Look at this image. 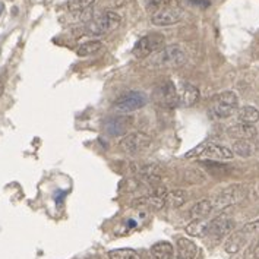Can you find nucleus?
I'll use <instances>...</instances> for the list:
<instances>
[{"instance_id": "f257e3e1", "label": "nucleus", "mask_w": 259, "mask_h": 259, "mask_svg": "<svg viewBox=\"0 0 259 259\" xmlns=\"http://www.w3.org/2000/svg\"><path fill=\"white\" fill-rule=\"evenodd\" d=\"M246 198V188L242 185H232L224 189H220L214 193V196L209 199L214 206V211H223L233 205L242 202Z\"/></svg>"}, {"instance_id": "f03ea898", "label": "nucleus", "mask_w": 259, "mask_h": 259, "mask_svg": "<svg viewBox=\"0 0 259 259\" xmlns=\"http://www.w3.org/2000/svg\"><path fill=\"white\" fill-rule=\"evenodd\" d=\"M122 22V18L117 12H113V11H106L101 16H98L97 19L91 21L87 24V27L83 28V32L87 35H94V37H100V35H104L107 32L114 31L116 28L120 25Z\"/></svg>"}, {"instance_id": "7ed1b4c3", "label": "nucleus", "mask_w": 259, "mask_h": 259, "mask_svg": "<svg viewBox=\"0 0 259 259\" xmlns=\"http://www.w3.org/2000/svg\"><path fill=\"white\" fill-rule=\"evenodd\" d=\"M154 62L155 65L163 66V68L178 69L182 68L188 62V55L182 46L171 44V46L164 47L163 50H160L158 55L154 57Z\"/></svg>"}, {"instance_id": "20e7f679", "label": "nucleus", "mask_w": 259, "mask_h": 259, "mask_svg": "<svg viewBox=\"0 0 259 259\" xmlns=\"http://www.w3.org/2000/svg\"><path fill=\"white\" fill-rule=\"evenodd\" d=\"M186 158H195V157H206V158H215V160H232L234 157V152L227 147L217 145L214 142L205 141L202 144H199L198 147H195L186 155Z\"/></svg>"}, {"instance_id": "39448f33", "label": "nucleus", "mask_w": 259, "mask_h": 259, "mask_svg": "<svg viewBox=\"0 0 259 259\" xmlns=\"http://www.w3.org/2000/svg\"><path fill=\"white\" fill-rule=\"evenodd\" d=\"M147 104V97L141 91H127L117 97L113 103V109L120 113H132L142 109Z\"/></svg>"}, {"instance_id": "423d86ee", "label": "nucleus", "mask_w": 259, "mask_h": 259, "mask_svg": "<svg viewBox=\"0 0 259 259\" xmlns=\"http://www.w3.org/2000/svg\"><path fill=\"white\" fill-rule=\"evenodd\" d=\"M165 44V40L161 34H157V32H152L148 35H144L141 40L137 41L132 53L135 57H147V56L154 55L160 50H163Z\"/></svg>"}, {"instance_id": "0eeeda50", "label": "nucleus", "mask_w": 259, "mask_h": 259, "mask_svg": "<svg viewBox=\"0 0 259 259\" xmlns=\"http://www.w3.org/2000/svg\"><path fill=\"white\" fill-rule=\"evenodd\" d=\"M151 145V137L144 132L127 134L119 141V148L124 154H139Z\"/></svg>"}, {"instance_id": "6e6552de", "label": "nucleus", "mask_w": 259, "mask_h": 259, "mask_svg": "<svg viewBox=\"0 0 259 259\" xmlns=\"http://www.w3.org/2000/svg\"><path fill=\"white\" fill-rule=\"evenodd\" d=\"M132 173L147 183H155L163 178V165L157 163H134L131 165Z\"/></svg>"}, {"instance_id": "1a4fd4ad", "label": "nucleus", "mask_w": 259, "mask_h": 259, "mask_svg": "<svg viewBox=\"0 0 259 259\" xmlns=\"http://www.w3.org/2000/svg\"><path fill=\"white\" fill-rule=\"evenodd\" d=\"M183 15L185 11L180 6H173L154 12V15L151 16V21L157 27H170V25H176L179 21H182Z\"/></svg>"}, {"instance_id": "9d476101", "label": "nucleus", "mask_w": 259, "mask_h": 259, "mask_svg": "<svg viewBox=\"0 0 259 259\" xmlns=\"http://www.w3.org/2000/svg\"><path fill=\"white\" fill-rule=\"evenodd\" d=\"M234 229V220L230 219L226 214H221L215 219L209 220V233L208 236L215 237L217 240H221L227 234H230Z\"/></svg>"}, {"instance_id": "9b49d317", "label": "nucleus", "mask_w": 259, "mask_h": 259, "mask_svg": "<svg viewBox=\"0 0 259 259\" xmlns=\"http://www.w3.org/2000/svg\"><path fill=\"white\" fill-rule=\"evenodd\" d=\"M134 119L131 116H116L110 117L104 122V131L110 137H120L126 135V132L132 127Z\"/></svg>"}, {"instance_id": "f8f14e48", "label": "nucleus", "mask_w": 259, "mask_h": 259, "mask_svg": "<svg viewBox=\"0 0 259 259\" xmlns=\"http://www.w3.org/2000/svg\"><path fill=\"white\" fill-rule=\"evenodd\" d=\"M179 106L191 107L199 100V90L189 82H182L178 88Z\"/></svg>"}, {"instance_id": "ddd939ff", "label": "nucleus", "mask_w": 259, "mask_h": 259, "mask_svg": "<svg viewBox=\"0 0 259 259\" xmlns=\"http://www.w3.org/2000/svg\"><path fill=\"white\" fill-rule=\"evenodd\" d=\"M250 239H252V236L247 234L243 229H240V230H237V232L230 234V237L224 243V249H226L227 253H232V255L233 253H237V252H240L245 247L246 243Z\"/></svg>"}, {"instance_id": "4468645a", "label": "nucleus", "mask_w": 259, "mask_h": 259, "mask_svg": "<svg viewBox=\"0 0 259 259\" xmlns=\"http://www.w3.org/2000/svg\"><path fill=\"white\" fill-rule=\"evenodd\" d=\"M198 255V246L188 237H179L176 242L175 259H195Z\"/></svg>"}, {"instance_id": "2eb2a0df", "label": "nucleus", "mask_w": 259, "mask_h": 259, "mask_svg": "<svg viewBox=\"0 0 259 259\" xmlns=\"http://www.w3.org/2000/svg\"><path fill=\"white\" fill-rule=\"evenodd\" d=\"M229 137L234 138V139H245V141H250L256 137V127L250 123L239 122L236 124L230 126L227 129Z\"/></svg>"}, {"instance_id": "dca6fc26", "label": "nucleus", "mask_w": 259, "mask_h": 259, "mask_svg": "<svg viewBox=\"0 0 259 259\" xmlns=\"http://www.w3.org/2000/svg\"><path fill=\"white\" fill-rule=\"evenodd\" d=\"M164 205H165V198H160V196H155V195H147V196H139L137 199H134L132 206L135 208H141V206H145V208H151V209H161Z\"/></svg>"}, {"instance_id": "f3484780", "label": "nucleus", "mask_w": 259, "mask_h": 259, "mask_svg": "<svg viewBox=\"0 0 259 259\" xmlns=\"http://www.w3.org/2000/svg\"><path fill=\"white\" fill-rule=\"evenodd\" d=\"M161 98L163 104L167 107H176L179 106L178 88L171 81H165L161 87Z\"/></svg>"}, {"instance_id": "a211bd4d", "label": "nucleus", "mask_w": 259, "mask_h": 259, "mask_svg": "<svg viewBox=\"0 0 259 259\" xmlns=\"http://www.w3.org/2000/svg\"><path fill=\"white\" fill-rule=\"evenodd\" d=\"M214 211V206L211 204L209 199H202L199 202L193 205L189 211V215L192 220H201L208 219V215H211V212Z\"/></svg>"}, {"instance_id": "6ab92c4d", "label": "nucleus", "mask_w": 259, "mask_h": 259, "mask_svg": "<svg viewBox=\"0 0 259 259\" xmlns=\"http://www.w3.org/2000/svg\"><path fill=\"white\" fill-rule=\"evenodd\" d=\"M185 230L192 237H205L209 233V220H193L191 224L186 226Z\"/></svg>"}, {"instance_id": "aec40b11", "label": "nucleus", "mask_w": 259, "mask_h": 259, "mask_svg": "<svg viewBox=\"0 0 259 259\" xmlns=\"http://www.w3.org/2000/svg\"><path fill=\"white\" fill-rule=\"evenodd\" d=\"M173 245L170 242H165V240H161V242H157L154 245L151 246V253L155 259H171L175 258L173 256Z\"/></svg>"}, {"instance_id": "412c9836", "label": "nucleus", "mask_w": 259, "mask_h": 259, "mask_svg": "<svg viewBox=\"0 0 259 259\" xmlns=\"http://www.w3.org/2000/svg\"><path fill=\"white\" fill-rule=\"evenodd\" d=\"M236 111H237L236 107L223 106V104H219V103H214V104L211 106V109L208 110V114H209L212 119H229V117H232Z\"/></svg>"}, {"instance_id": "4be33fe9", "label": "nucleus", "mask_w": 259, "mask_h": 259, "mask_svg": "<svg viewBox=\"0 0 259 259\" xmlns=\"http://www.w3.org/2000/svg\"><path fill=\"white\" fill-rule=\"evenodd\" d=\"M237 113V119L239 122L243 123H256L259 120V110H256L252 106H245V107H240V109L236 111Z\"/></svg>"}, {"instance_id": "5701e85b", "label": "nucleus", "mask_w": 259, "mask_h": 259, "mask_svg": "<svg viewBox=\"0 0 259 259\" xmlns=\"http://www.w3.org/2000/svg\"><path fill=\"white\" fill-rule=\"evenodd\" d=\"M186 199H188L186 191H183V189H175V191L167 193L165 204L168 205V206H171V208H179V206H182V205L186 202Z\"/></svg>"}, {"instance_id": "b1692460", "label": "nucleus", "mask_w": 259, "mask_h": 259, "mask_svg": "<svg viewBox=\"0 0 259 259\" xmlns=\"http://www.w3.org/2000/svg\"><path fill=\"white\" fill-rule=\"evenodd\" d=\"M214 103H219L223 106H230V107H236L239 106V98L237 96L233 93V91H224V93H220L219 96L214 98Z\"/></svg>"}, {"instance_id": "393cba45", "label": "nucleus", "mask_w": 259, "mask_h": 259, "mask_svg": "<svg viewBox=\"0 0 259 259\" xmlns=\"http://www.w3.org/2000/svg\"><path fill=\"white\" fill-rule=\"evenodd\" d=\"M233 152L237 154L239 157H250L253 154V147L249 141L245 139H239L237 142H234L233 145Z\"/></svg>"}, {"instance_id": "a878e982", "label": "nucleus", "mask_w": 259, "mask_h": 259, "mask_svg": "<svg viewBox=\"0 0 259 259\" xmlns=\"http://www.w3.org/2000/svg\"><path fill=\"white\" fill-rule=\"evenodd\" d=\"M110 259H141L139 253L134 249H113L109 252Z\"/></svg>"}, {"instance_id": "bb28decb", "label": "nucleus", "mask_w": 259, "mask_h": 259, "mask_svg": "<svg viewBox=\"0 0 259 259\" xmlns=\"http://www.w3.org/2000/svg\"><path fill=\"white\" fill-rule=\"evenodd\" d=\"M179 3H180V0H150L148 2V11H151V12H158L161 9L179 6Z\"/></svg>"}, {"instance_id": "cd10ccee", "label": "nucleus", "mask_w": 259, "mask_h": 259, "mask_svg": "<svg viewBox=\"0 0 259 259\" xmlns=\"http://www.w3.org/2000/svg\"><path fill=\"white\" fill-rule=\"evenodd\" d=\"M101 47H103L101 41H98V40L88 41V42H83V44L79 46V49H78V55L79 56L94 55V53H97Z\"/></svg>"}, {"instance_id": "c85d7f7f", "label": "nucleus", "mask_w": 259, "mask_h": 259, "mask_svg": "<svg viewBox=\"0 0 259 259\" xmlns=\"http://www.w3.org/2000/svg\"><path fill=\"white\" fill-rule=\"evenodd\" d=\"M94 3L96 0H70L68 3V9L70 12H83L88 11Z\"/></svg>"}, {"instance_id": "c756f323", "label": "nucleus", "mask_w": 259, "mask_h": 259, "mask_svg": "<svg viewBox=\"0 0 259 259\" xmlns=\"http://www.w3.org/2000/svg\"><path fill=\"white\" fill-rule=\"evenodd\" d=\"M253 255H255V258L259 259V239L258 242L255 243V247H253Z\"/></svg>"}, {"instance_id": "7c9ffc66", "label": "nucleus", "mask_w": 259, "mask_h": 259, "mask_svg": "<svg viewBox=\"0 0 259 259\" xmlns=\"http://www.w3.org/2000/svg\"><path fill=\"white\" fill-rule=\"evenodd\" d=\"M3 90H5V82H3V78L0 79V97L3 94Z\"/></svg>"}]
</instances>
